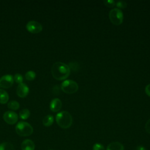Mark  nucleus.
<instances>
[{
  "mask_svg": "<svg viewBox=\"0 0 150 150\" xmlns=\"http://www.w3.org/2000/svg\"><path fill=\"white\" fill-rule=\"evenodd\" d=\"M29 87L25 83H22L19 84L16 88V94L21 98L25 97L29 93Z\"/></svg>",
  "mask_w": 150,
  "mask_h": 150,
  "instance_id": "obj_9",
  "label": "nucleus"
},
{
  "mask_svg": "<svg viewBox=\"0 0 150 150\" xmlns=\"http://www.w3.org/2000/svg\"><path fill=\"white\" fill-rule=\"evenodd\" d=\"M13 77L11 74H5L0 78V87L3 88H8L13 84Z\"/></svg>",
  "mask_w": 150,
  "mask_h": 150,
  "instance_id": "obj_8",
  "label": "nucleus"
},
{
  "mask_svg": "<svg viewBox=\"0 0 150 150\" xmlns=\"http://www.w3.org/2000/svg\"><path fill=\"white\" fill-rule=\"evenodd\" d=\"M62 90L69 94L75 93L79 89L77 83L72 80H66L63 81L61 84Z\"/></svg>",
  "mask_w": 150,
  "mask_h": 150,
  "instance_id": "obj_5",
  "label": "nucleus"
},
{
  "mask_svg": "<svg viewBox=\"0 0 150 150\" xmlns=\"http://www.w3.org/2000/svg\"><path fill=\"white\" fill-rule=\"evenodd\" d=\"M35 144L30 139L24 140L21 144L22 150H34L35 149Z\"/></svg>",
  "mask_w": 150,
  "mask_h": 150,
  "instance_id": "obj_11",
  "label": "nucleus"
},
{
  "mask_svg": "<svg viewBox=\"0 0 150 150\" xmlns=\"http://www.w3.org/2000/svg\"><path fill=\"white\" fill-rule=\"evenodd\" d=\"M25 79L26 80L31 81V80H34L35 78L36 77V73H35V71L30 70V71H28L26 73V74L25 75Z\"/></svg>",
  "mask_w": 150,
  "mask_h": 150,
  "instance_id": "obj_18",
  "label": "nucleus"
},
{
  "mask_svg": "<svg viewBox=\"0 0 150 150\" xmlns=\"http://www.w3.org/2000/svg\"><path fill=\"white\" fill-rule=\"evenodd\" d=\"M115 5L117 6V8L118 9H124L127 7V4L125 1H118L117 2H116Z\"/></svg>",
  "mask_w": 150,
  "mask_h": 150,
  "instance_id": "obj_19",
  "label": "nucleus"
},
{
  "mask_svg": "<svg viewBox=\"0 0 150 150\" xmlns=\"http://www.w3.org/2000/svg\"><path fill=\"white\" fill-rule=\"evenodd\" d=\"M106 150H124V148L121 143L112 142L108 145Z\"/></svg>",
  "mask_w": 150,
  "mask_h": 150,
  "instance_id": "obj_12",
  "label": "nucleus"
},
{
  "mask_svg": "<svg viewBox=\"0 0 150 150\" xmlns=\"http://www.w3.org/2000/svg\"><path fill=\"white\" fill-rule=\"evenodd\" d=\"M145 130L146 131L150 134V119H149L146 124H145Z\"/></svg>",
  "mask_w": 150,
  "mask_h": 150,
  "instance_id": "obj_23",
  "label": "nucleus"
},
{
  "mask_svg": "<svg viewBox=\"0 0 150 150\" xmlns=\"http://www.w3.org/2000/svg\"><path fill=\"white\" fill-rule=\"evenodd\" d=\"M93 150H105L104 146L99 143H96L93 146Z\"/></svg>",
  "mask_w": 150,
  "mask_h": 150,
  "instance_id": "obj_22",
  "label": "nucleus"
},
{
  "mask_svg": "<svg viewBox=\"0 0 150 150\" xmlns=\"http://www.w3.org/2000/svg\"><path fill=\"white\" fill-rule=\"evenodd\" d=\"M136 150H146V148L143 146H138L137 147Z\"/></svg>",
  "mask_w": 150,
  "mask_h": 150,
  "instance_id": "obj_25",
  "label": "nucleus"
},
{
  "mask_svg": "<svg viewBox=\"0 0 150 150\" xmlns=\"http://www.w3.org/2000/svg\"><path fill=\"white\" fill-rule=\"evenodd\" d=\"M4 120L8 124H15L18 120V114L12 111H7L3 115Z\"/></svg>",
  "mask_w": 150,
  "mask_h": 150,
  "instance_id": "obj_7",
  "label": "nucleus"
},
{
  "mask_svg": "<svg viewBox=\"0 0 150 150\" xmlns=\"http://www.w3.org/2000/svg\"><path fill=\"white\" fill-rule=\"evenodd\" d=\"M56 121L60 127L67 129L72 125L73 118L70 112L66 111H62L56 114Z\"/></svg>",
  "mask_w": 150,
  "mask_h": 150,
  "instance_id": "obj_2",
  "label": "nucleus"
},
{
  "mask_svg": "<svg viewBox=\"0 0 150 150\" xmlns=\"http://www.w3.org/2000/svg\"><path fill=\"white\" fill-rule=\"evenodd\" d=\"M15 131L17 134L20 136L28 137L33 133V129L28 122L19 121L15 127Z\"/></svg>",
  "mask_w": 150,
  "mask_h": 150,
  "instance_id": "obj_3",
  "label": "nucleus"
},
{
  "mask_svg": "<svg viewBox=\"0 0 150 150\" xmlns=\"http://www.w3.org/2000/svg\"><path fill=\"white\" fill-rule=\"evenodd\" d=\"M52 76L57 80L66 79L70 75V69L69 66L63 62H57L54 63L51 69Z\"/></svg>",
  "mask_w": 150,
  "mask_h": 150,
  "instance_id": "obj_1",
  "label": "nucleus"
},
{
  "mask_svg": "<svg viewBox=\"0 0 150 150\" xmlns=\"http://www.w3.org/2000/svg\"><path fill=\"white\" fill-rule=\"evenodd\" d=\"M19 117L22 120H26L30 116V111L27 108H23L19 113Z\"/></svg>",
  "mask_w": 150,
  "mask_h": 150,
  "instance_id": "obj_16",
  "label": "nucleus"
},
{
  "mask_svg": "<svg viewBox=\"0 0 150 150\" xmlns=\"http://www.w3.org/2000/svg\"><path fill=\"white\" fill-rule=\"evenodd\" d=\"M108 16L111 22L115 25H120L123 22V13L121 9L117 8L111 9Z\"/></svg>",
  "mask_w": 150,
  "mask_h": 150,
  "instance_id": "obj_4",
  "label": "nucleus"
},
{
  "mask_svg": "<svg viewBox=\"0 0 150 150\" xmlns=\"http://www.w3.org/2000/svg\"><path fill=\"white\" fill-rule=\"evenodd\" d=\"M27 30L32 33H38L43 29L42 25L38 22L30 21L28 22L26 25Z\"/></svg>",
  "mask_w": 150,
  "mask_h": 150,
  "instance_id": "obj_6",
  "label": "nucleus"
},
{
  "mask_svg": "<svg viewBox=\"0 0 150 150\" xmlns=\"http://www.w3.org/2000/svg\"><path fill=\"white\" fill-rule=\"evenodd\" d=\"M145 93L146 94V95H148V96L150 97V83L148 84V85H146V86L145 87Z\"/></svg>",
  "mask_w": 150,
  "mask_h": 150,
  "instance_id": "obj_24",
  "label": "nucleus"
},
{
  "mask_svg": "<svg viewBox=\"0 0 150 150\" xmlns=\"http://www.w3.org/2000/svg\"><path fill=\"white\" fill-rule=\"evenodd\" d=\"M0 150H14V147L11 143L4 142L0 144Z\"/></svg>",
  "mask_w": 150,
  "mask_h": 150,
  "instance_id": "obj_15",
  "label": "nucleus"
},
{
  "mask_svg": "<svg viewBox=\"0 0 150 150\" xmlns=\"http://www.w3.org/2000/svg\"><path fill=\"white\" fill-rule=\"evenodd\" d=\"M62 103L58 98H54L50 103V109L53 112H58L62 108Z\"/></svg>",
  "mask_w": 150,
  "mask_h": 150,
  "instance_id": "obj_10",
  "label": "nucleus"
},
{
  "mask_svg": "<svg viewBox=\"0 0 150 150\" xmlns=\"http://www.w3.org/2000/svg\"><path fill=\"white\" fill-rule=\"evenodd\" d=\"M54 121L53 116L52 115H46L42 120V123L45 127H49L52 125Z\"/></svg>",
  "mask_w": 150,
  "mask_h": 150,
  "instance_id": "obj_14",
  "label": "nucleus"
},
{
  "mask_svg": "<svg viewBox=\"0 0 150 150\" xmlns=\"http://www.w3.org/2000/svg\"><path fill=\"white\" fill-rule=\"evenodd\" d=\"M104 5L108 8H112L115 5L116 2L113 0H108V1H104Z\"/></svg>",
  "mask_w": 150,
  "mask_h": 150,
  "instance_id": "obj_21",
  "label": "nucleus"
},
{
  "mask_svg": "<svg viewBox=\"0 0 150 150\" xmlns=\"http://www.w3.org/2000/svg\"><path fill=\"white\" fill-rule=\"evenodd\" d=\"M50 150H52V149H50Z\"/></svg>",
  "mask_w": 150,
  "mask_h": 150,
  "instance_id": "obj_26",
  "label": "nucleus"
},
{
  "mask_svg": "<svg viewBox=\"0 0 150 150\" xmlns=\"http://www.w3.org/2000/svg\"><path fill=\"white\" fill-rule=\"evenodd\" d=\"M20 107L19 103L15 100H12L10 101L8 103V107L11 110H17Z\"/></svg>",
  "mask_w": 150,
  "mask_h": 150,
  "instance_id": "obj_17",
  "label": "nucleus"
},
{
  "mask_svg": "<svg viewBox=\"0 0 150 150\" xmlns=\"http://www.w3.org/2000/svg\"><path fill=\"white\" fill-rule=\"evenodd\" d=\"M9 100V95L8 93L4 89H0V103L5 104L7 103Z\"/></svg>",
  "mask_w": 150,
  "mask_h": 150,
  "instance_id": "obj_13",
  "label": "nucleus"
},
{
  "mask_svg": "<svg viewBox=\"0 0 150 150\" xmlns=\"http://www.w3.org/2000/svg\"><path fill=\"white\" fill-rule=\"evenodd\" d=\"M13 80L15 81L18 84H21L23 82V77L21 74L16 73L13 77Z\"/></svg>",
  "mask_w": 150,
  "mask_h": 150,
  "instance_id": "obj_20",
  "label": "nucleus"
}]
</instances>
